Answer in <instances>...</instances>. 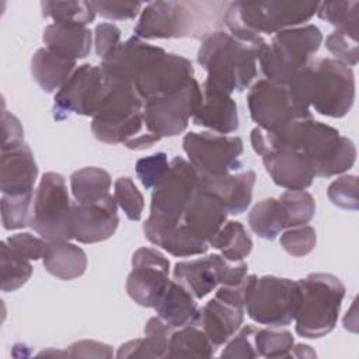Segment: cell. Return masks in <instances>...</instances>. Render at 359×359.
Wrapping results in <instances>:
<instances>
[{"label":"cell","instance_id":"53","mask_svg":"<svg viewBox=\"0 0 359 359\" xmlns=\"http://www.w3.org/2000/svg\"><path fill=\"white\" fill-rule=\"evenodd\" d=\"M1 128H3L1 149H8L24 142V129L20 121L13 114L3 111Z\"/></svg>","mask_w":359,"mask_h":359},{"label":"cell","instance_id":"51","mask_svg":"<svg viewBox=\"0 0 359 359\" xmlns=\"http://www.w3.org/2000/svg\"><path fill=\"white\" fill-rule=\"evenodd\" d=\"M257 278V275H247L244 278L243 282L236 283V285H220L216 289L215 297L219 299L220 302L238 307V309H244V303H245V297L248 293V289L251 286V283L254 282V279Z\"/></svg>","mask_w":359,"mask_h":359},{"label":"cell","instance_id":"4","mask_svg":"<svg viewBox=\"0 0 359 359\" xmlns=\"http://www.w3.org/2000/svg\"><path fill=\"white\" fill-rule=\"evenodd\" d=\"M323 34L313 24L280 31L271 42L257 43V60L265 80L286 86L297 70L320 49Z\"/></svg>","mask_w":359,"mask_h":359},{"label":"cell","instance_id":"2","mask_svg":"<svg viewBox=\"0 0 359 359\" xmlns=\"http://www.w3.org/2000/svg\"><path fill=\"white\" fill-rule=\"evenodd\" d=\"M299 114L310 118L313 107L318 114L342 118L355 101L352 69L331 57L311 59L286 84Z\"/></svg>","mask_w":359,"mask_h":359},{"label":"cell","instance_id":"29","mask_svg":"<svg viewBox=\"0 0 359 359\" xmlns=\"http://www.w3.org/2000/svg\"><path fill=\"white\" fill-rule=\"evenodd\" d=\"M42 262L50 275L62 280L77 279L87 269L86 252L69 241H48Z\"/></svg>","mask_w":359,"mask_h":359},{"label":"cell","instance_id":"44","mask_svg":"<svg viewBox=\"0 0 359 359\" xmlns=\"http://www.w3.org/2000/svg\"><path fill=\"white\" fill-rule=\"evenodd\" d=\"M279 241L282 248L292 257H306L314 250L317 236L316 230L311 226L303 224L289 227L286 231L282 233Z\"/></svg>","mask_w":359,"mask_h":359},{"label":"cell","instance_id":"16","mask_svg":"<svg viewBox=\"0 0 359 359\" xmlns=\"http://www.w3.org/2000/svg\"><path fill=\"white\" fill-rule=\"evenodd\" d=\"M170 261L156 248L142 247L132 255V271L126 278L129 297L142 307H153L165 292Z\"/></svg>","mask_w":359,"mask_h":359},{"label":"cell","instance_id":"19","mask_svg":"<svg viewBox=\"0 0 359 359\" xmlns=\"http://www.w3.org/2000/svg\"><path fill=\"white\" fill-rule=\"evenodd\" d=\"M146 238L170 252L174 257L202 255L208 251L209 244L198 238L181 220H168L150 215L143 224Z\"/></svg>","mask_w":359,"mask_h":359},{"label":"cell","instance_id":"38","mask_svg":"<svg viewBox=\"0 0 359 359\" xmlns=\"http://www.w3.org/2000/svg\"><path fill=\"white\" fill-rule=\"evenodd\" d=\"M32 275V265L14 254L6 241L1 243V290L14 292Z\"/></svg>","mask_w":359,"mask_h":359},{"label":"cell","instance_id":"8","mask_svg":"<svg viewBox=\"0 0 359 359\" xmlns=\"http://www.w3.org/2000/svg\"><path fill=\"white\" fill-rule=\"evenodd\" d=\"M72 206L66 180L59 172H45L34 195L29 226L46 241H69Z\"/></svg>","mask_w":359,"mask_h":359},{"label":"cell","instance_id":"34","mask_svg":"<svg viewBox=\"0 0 359 359\" xmlns=\"http://www.w3.org/2000/svg\"><path fill=\"white\" fill-rule=\"evenodd\" d=\"M216 348L196 324H189L172 331L168 358H210Z\"/></svg>","mask_w":359,"mask_h":359},{"label":"cell","instance_id":"47","mask_svg":"<svg viewBox=\"0 0 359 359\" xmlns=\"http://www.w3.org/2000/svg\"><path fill=\"white\" fill-rule=\"evenodd\" d=\"M257 328L254 325H244L227 341L226 348L222 352V358H258V352L254 346V334Z\"/></svg>","mask_w":359,"mask_h":359},{"label":"cell","instance_id":"6","mask_svg":"<svg viewBox=\"0 0 359 359\" xmlns=\"http://www.w3.org/2000/svg\"><path fill=\"white\" fill-rule=\"evenodd\" d=\"M107 79L108 90L93 116L91 130L102 143L125 144L142 133L144 102L132 83Z\"/></svg>","mask_w":359,"mask_h":359},{"label":"cell","instance_id":"10","mask_svg":"<svg viewBox=\"0 0 359 359\" xmlns=\"http://www.w3.org/2000/svg\"><path fill=\"white\" fill-rule=\"evenodd\" d=\"M202 102V88L194 79L185 87L143 105V122L147 132L160 137L182 133Z\"/></svg>","mask_w":359,"mask_h":359},{"label":"cell","instance_id":"24","mask_svg":"<svg viewBox=\"0 0 359 359\" xmlns=\"http://www.w3.org/2000/svg\"><path fill=\"white\" fill-rule=\"evenodd\" d=\"M317 1H257L261 35L300 27L317 13Z\"/></svg>","mask_w":359,"mask_h":359},{"label":"cell","instance_id":"39","mask_svg":"<svg viewBox=\"0 0 359 359\" xmlns=\"http://www.w3.org/2000/svg\"><path fill=\"white\" fill-rule=\"evenodd\" d=\"M321 20L335 25L337 28H344L359 34V1H323L318 3L317 13Z\"/></svg>","mask_w":359,"mask_h":359},{"label":"cell","instance_id":"17","mask_svg":"<svg viewBox=\"0 0 359 359\" xmlns=\"http://www.w3.org/2000/svg\"><path fill=\"white\" fill-rule=\"evenodd\" d=\"M251 119L264 132H276L303 116L286 86L268 80H258L247 94Z\"/></svg>","mask_w":359,"mask_h":359},{"label":"cell","instance_id":"35","mask_svg":"<svg viewBox=\"0 0 359 359\" xmlns=\"http://www.w3.org/2000/svg\"><path fill=\"white\" fill-rule=\"evenodd\" d=\"M210 247L222 251V255L231 262H240L250 255L252 240L240 222H226L220 230L209 240Z\"/></svg>","mask_w":359,"mask_h":359},{"label":"cell","instance_id":"36","mask_svg":"<svg viewBox=\"0 0 359 359\" xmlns=\"http://www.w3.org/2000/svg\"><path fill=\"white\" fill-rule=\"evenodd\" d=\"M42 15L52 18L53 22L87 25L95 18L93 1L69 0V1H41Z\"/></svg>","mask_w":359,"mask_h":359},{"label":"cell","instance_id":"14","mask_svg":"<svg viewBox=\"0 0 359 359\" xmlns=\"http://www.w3.org/2000/svg\"><path fill=\"white\" fill-rule=\"evenodd\" d=\"M247 272L248 265L245 262H231L223 255L212 254L203 258L177 262L172 276L195 299H203L220 285L243 282L248 275Z\"/></svg>","mask_w":359,"mask_h":359},{"label":"cell","instance_id":"33","mask_svg":"<svg viewBox=\"0 0 359 359\" xmlns=\"http://www.w3.org/2000/svg\"><path fill=\"white\" fill-rule=\"evenodd\" d=\"M248 224L258 237L275 240L287 229V215L279 199L265 198L250 210Z\"/></svg>","mask_w":359,"mask_h":359},{"label":"cell","instance_id":"45","mask_svg":"<svg viewBox=\"0 0 359 359\" xmlns=\"http://www.w3.org/2000/svg\"><path fill=\"white\" fill-rule=\"evenodd\" d=\"M327 196L332 205L341 209L358 210V177L353 174H346L334 180L327 188Z\"/></svg>","mask_w":359,"mask_h":359},{"label":"cell","instance_id":"13","mask_svg":"<svg viewBox=\"0 0 359 359\" xmlns=\"http://www.w3.org/2000/svg\"><path fill=\"white\" fill-rule=\"evenodd\" d=\"M108 90V79L101 66L84 63L73 72L55 95L53 118L63 121L72 114L94 116Z\"/></svg>","mask_w":359,"mask_h":359},{"label":"cell","instance_id":"26","mask_svg":"<svg viewBox=\"0 0 359 359\" xmlns=\"http://www.w3.org/2000/svg\"><path fill=\"white\" fill-rule=\"evenodd\" d=\"M243 321L244 309L226 304L213 297L199 309L195 324L203 330L213 346L217 349L240 330Z\"/></svg>","mask_w":359,"mask_h":359},{"label":"cell","instance_id":"56","mask_svg":"<svg viewBox=\"0 0 359 359\" xmlns=\"http://www.w3.org/2000/svg\"><path fill=\"white\" fill-rule=\"evenodd\" d=\"M316 352L311 349V346L309 345H303V344H297L293 345L289 358H314Z\"/></svg>","mask_w":359,"mask_h":359},{"label":"cell","instance_id":"21","mask_svg":"<svg viewBox=\"0 0 359 359\" xmlns=\"http://www.w3.org/2000/svg\"><path fill=\"white\" fill-rule=\"evenodd\" d=\"M38 165L27 143L1 149L0 189L4 195H22L34 192Z\"/></svg>","mask_w":359,"mask_h":359},{"label":"cell","instance_id":"52","mask_svg":"<svg viewBox=\"0 0 359 359\" xmlns=\"http://www.w3.org/2000/svg\"><path fill=\"white\" fill-rule=\"evenodd\" d=\"M72 358H112V348L107 344L97 341H79L67 346V349L62 353Z\"/></svg>","mask_w":359,"mask_h":359},{"label":"cell","instance_id":"48","mask_svg":"<svg viewBox=\"0 0 359 359\" xmlns=\"http://www.w3.org/2000/svg\"><path fill=\"white\" fill-rule=\"evenodd\" d=\"M6 243L14 254L28 261H36L42 258L48 244V241L42 237H35L29 233L13 234L6 240Z\"/></svg>","mask_w":359,"mask_h":359},{"label":"cell","instance_id":"43","mask_svg":"<svg viewBox=\"0 0 359 359\" xmlns=\"http://www.w3.org/2000/svg\"><path fill=\"white\" fill-rule=\"evenodd\" d=\"M114 188V198L125 216L132 222L140 220L144 208V198L133 180L130 177H119L115 181Z\"/></svg>","mask_w":359,"mask_h":359},{"label":"cell","instance_id":"50","mask_svg":"<svg viewBox=\"0 0 359 359\" xmlns=\"http://www.w3.org/2000/svg\"><path fill=\"white\" fill-rule=\"evenodd\" d=\"M95 11L108 20H133L143 4L139 1H93Z\"/></svg>","mask_w":359,"mask_h":359},{"label":"cell","instance_id":"1","mask_svg":"<svg viewBox=\"0 0 359 359\" xmlns=\"http://www.w3.org/2000/svg\"><path fill=\"white\" fill-rule=\"evenodd\" d=\"M250 139L254 151L259 156L275 150L303 153L313 163L316 177L342 174L356 160L353 142L313 116L296 119L276 132H264L257 126L251 130Z\"/></svg>","mask_w":359,"mask_h":359},{"label":"cell","instance_id":"23","mask_svg":"<svg viewBox=\"0 0 359 359\" xmlns=\"http://www.w3.org/2000/svg\"><path fill=\"white\" fill-rule=\"evenodd\" d=\"M255 178L252 170L216 177L199 175V187L213 194L224 205L227 213L240 215L247 210L252 201Z\"/></svg>","mask_w":359,"mask_h":359},{"label":"cell","instance_id":"28","mask_svg":"<svg viewBox=\"0 0 359 359\" xmlns=\"http://www.w3.org/2000/svg\"><path fill=\"white\" fill-rule=\"evenodd\" d=\"M154 310L174 330L195 324L199 314L195 297L175 280H170Z\"/></svg>","mask_w":359,"mask_h":359},{"label":"cell","instance_id":"40","mask_svg":"<svg viewBox=\"0 0 359 359\" xmlns=\"http://www.w3.org/2000/svg\"><path fill=\"white\" fill-rule=\"evenodd\" d=\"M287 215V229L307 224L316 213V201L306 189H287L279 198Z\"/></svg>","mask_w":359,"mask_h":359},{"label":"cell","instance_id":"11","mask_svg":"<svg viewBox=\"0 0 359 359\" xmlns=\"http://www.w3.org/2000/svg\"><path fill=\"white\" fill-rule=\"evenodd\" d=\"M182 149L199 175L216 177L236 171L244 150L241 137L215 132H188Z\"/></svg>","mask_w":359,"mask_h":359},{"label":"cell","instance_id":"30","mask_svg":"<svg viewBox=\"0 0 359 359\" xmlns=\"http://www.w3.org/2000/svg\"><path fill=\"white\" fill-rule=\"evenodd\" d=\"M171 328L158 316L151 317L144 325V338L125 342L119 346L118 358H168Z\"/></svg>","mask_w":359,"mask_h":359},{"label":"cell","instance_id":"5","mask_svg":"<svg viewBox=\"0 0 359 359\" xmlns=\"http://www.w3.org/2000/svg\"><path fill=\"white\" fill-rule=\"evenodd\" d=\"M300 299L296 311V332L303 338H321L330 334L338 321L345 286L331 273H310L297 280Z\"/></svg>","mask_w":359,"mask_h":359},{"label":"cell","instance_id":"54","mask_svg":"<svg viewBox=\"0 0 359 359\" xmlns=\"http://www.w3.org/2000/svg\"><path fill=\"white\" fill-rule=\"evenodd\" d=\"M160 136L154 135V133H150V132H144V133H140L137 135L136 137H133L132 140H129L128 143H125L123 146L130 149V150H144V149H149L151 147L153 144H156L157 142H160Z\"/></svg>","mask_w":359,"mask_h":359},{"label":"cell","instance_id":"55","mask_svg":"<svg viewBox=\"0 0 359 359\" xmlns=\"http://www.w3.org/2000/svg\"><path fill=\"white\" fill-rule=\"evenodd\" d=\"M358 320H356V300L352 302L351 310L346 311V316L344 317V327L352 332H356L358 330Z\"/></svg>","mask_w":359,"mask_h":359},{"label":"cell","instance_id":"9","mask_svg":"<svg viewBox=\"0 0 359 359\" xmlns=\"http://www.w3.org/2000/svg\"><path fill=\"white\" fill-rule=\"evenodd\" d=\"M299 299L297 280L265 275L251 283L244 307L252 321L279 328L294 321Z\"/></svg>","mask_w":359,"mask_h":359},{"label":"cell","instance_id":"15","mask_svg":"<svg viewBox=\"0 0 359 359\" xmlns=\"http://www.w3.org/2000/svg\"><path fill=\"white\" fill-rule=\"evenodd\" d=\"M199 187V174L189 161L177 156L170 161L164 177L151 192L150 215L181 220Z\"/></svg>","mask_w":359,"mask_h":359},{"label":"cell","instance_id":"3","mask_svg":"<svg viewBox=\"0 0 359 359\" xmlns=\"http://www.w3.org/2000/svg\"><path fill=\"white\" fill-rule=\"evenodd\" d=\"M257 43L241 42L223 29L208 34L198 50L206 80L230 94L245 90L257 76Z\"/></svg>","mask_w":359,"mask_h":359},{"label":"cell","instance_id":"49","mask_svg":"<svg viewBox=\"0 0 359 359\" xmlns=\"http://www.w3.org/2000/svg\"><path fill=\"white\" fill-rule=\"evenodd\" d=\"M94 45L101 62L108 59L121 45V29L111 22H101L94 31Z\"/></svg>","mask_w":359,"mask_h":359},{"label":"cell","instance_id":"41","mask_svg":"<svg viewBox=\"0 0 359 359\" xmlns=\"http://www.w3.org/2000/svg\"><path fill=\"white\" fill-rule=\"evenodd\" d=\"M34 192L22 195H4L1 198V223L6 230L29 226Z\"/></svg>","mask_w":359,"mask_h":359},{"label":"cell","instance_id":"22","mask_svg":"<svg viewBox=\"0 0 359 359\" xmlns=\"http://www.w3.org/2000/svg\"><path fill=\"white\" fill-rule=\"evenodd\" d=\"M273 182L286 189H306L316 178L313 163L300 151L275 150L262 156Z\"/></svg>","mask_w":359,"mask_h":359},{"label":"cell","instance_id":"12","mask_svg":"<svg viewBox=\"0 0 359 359\" xmlns=\"http://www.w3.org/2000/svg\"><path fill=\"white\" fill-rule=\"evenodd\" d=\"M194 80L192 63L177 53H167L158 48L139 66L133 76V86L143 102L171 94Z\"/></svg>","mask_w":359,"mask_h":359},{"label":"cell","instance_id":"7","mask_svg":"<svg viewBox=\"0 0 359 359\" xmlns=\"http://www.w3.org/2000/svg\"><path fill=\"white\" fill-rule=\"evenodd\" d=\"M210 14L196 1H153L144 6L135 27L140 39H203L210 28Z\"/></svg>","mask_w":359,"mask_h":359},{"label":"cell","instance_id":"20","mask_svg":"<svg viewBox=\"0 0 359 359\" xmlns=\"http://www.w3.org/2000/svg\"><path fill=\"white\" fill-rule=\"evenodd\" d=\"M201 88L202 102L192 116L194 123L220 135L236 132L238 129V112L231 94L208 80Z\"/></svg>","mask_w":359,"mask_h":359},{"label":"cell","instance_id":"37","mask_svg":"<svg viewBox=\"0 0 359 359\" xmlns=\"http://www.w3.org/2000/svg\"><path fill=\"white\" fill-rule=\"evenodd\" d=\"M294 345V338L287 330H275L261 328L254 334V346L258 352V356L276 359V358H289V353Z\"/></svg>","mask_w":359,"mask_h":359},{"label":"cell","instance_id":"42","mask_svg":"<svg viewBox=\"0 0 359 359\" xmlns=\"http://www.w3.org/2000/svg\"><path fill=\"white\" fill-rule=\"evenodd\" d=\"M358 36L359 34L335 28L325 39V48L334 56V60L339 62L346 67H355L359 60L358 52Z\"/></svg>","mask_w":359,"mask_h":359},{"label":"cell","instance_id":"27","mask_svg":"<svg viewBox=\"0 0 359 359\" xmlns=\"http://www.w3.org/2000/svg\"><path fill=\"white\" fill-rule=\"evenodd\" d=\"M42 41L57 56L76 60L88 56L93 32L84 25L52 22L43 29Z\"/></svg>","mask_w":359,"mask_h":359},{"label":"cell","instance_id":"46","mask_svg":"<svg viewBox=\"0 0 359 359\" xmlns=\"http://www.w3.org/2000/svg\"><path fill=\"white\" fill-rule=\"evenodd\" d=\"M168 158L167 154L160 151L143 158H139L136 161V174L137 178L140 180L142 185L146 189L154 188L157 182L164 177V174L168 170Z\"/></svg>","mask_w":359,"mask_h":359},{"label":"cell","instance_id":"25","mask_svg":"<svg viewBox=\"0 0 359 359\" xmlns=\"http://www.w3.org/2000/svg\"><path fill=\"white\" fill-rule=\"evenodd\" d=\"M224 205L209 191L198 187L194 198L188 203L181 222L201 240H209L220 230L227 220Z\"/></svg>","mask_w":359,"mask_h":359},{"label":"cell","instance_id":"31","mask_svg":"<svg viewBox=\"0 0 359 359\" xmlns=\"http://www.w3.org/2000/svg\"><path fill=\"white\" fill-rule=\"evenodd\" d=\"M76 70V60L57 56L48 48L38 49L31 59V74L45 91H59Z\"/></svg>","mask_w":359,"mask_h":359},{"label":"cell","instance_id":"32","mask_svg":"<svg viewBox=\"0 0 359 359\" xmlns=\"http://www.w3.org/2000/svg\"><path fill=\"white\" fill-rule=\"evenodd\" d=\"M111 175L100 167H84L70 175V189L76 203H94L109 196Z\"/></svg>","mask_w":359,"mask_h":359},{"label":"cell","instance_id":"18","mask_svg":"<svg viewBox=\"0 0 359 359\" xmlns=\"http://www.w3.org/2000/svg\"><path fill=\"white\" fill-rule=\"evenodd\" d=\"M119 224L118 203L112 195L94 203H73L72 237L83 244L108 240Z\"/></svg>","mask_w":359,"mask_h":359}]
</instances>
